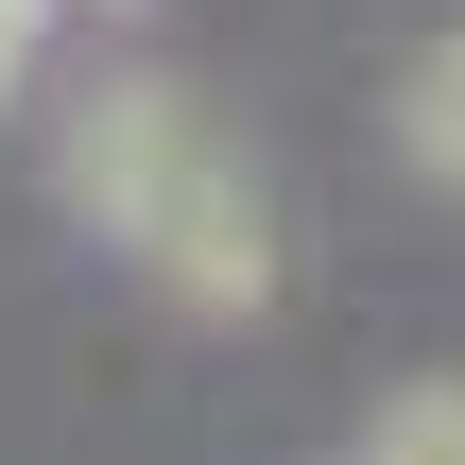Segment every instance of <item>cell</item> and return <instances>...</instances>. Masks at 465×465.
<instances>
[{
	"mask_svg": "<svg viewBox=\"0 0 465 465\" xmlns=\"http://www.w3.org/2000/svg\"><path fill=\"white\" fill-rule=\"evenodd\" d=\"M207 173V138H190V104L173 86H104L86 121H69V207L86 224H121V242H155V207Z\"/></svg>",
	"mask_w": 465,
	"mask_h": 465,
	"instance_id": "1",
	"label": "cell"
},
{
	"mask_svg": "<svg viewBox=\"0 0 465 465\" xmlns=\"http://www.w3.org/2000/svg\"><path fill=\"white\" fill-rule=\"evenodd\" d=\"M155 276H173L190 311H259V293H276V224H259V190H242L224 155L155 207Z\"/></svg>",
	"mask_w": 465,
	"mask_h": 465,
	"instance_id": "2",
	"label": "cell"
},
{
	"mask_svg": "<svg viewBox=\"0 0 465 465\" xmlns=\"http://www.w3.org/2000/svg\"><path fill=\"white\" fill-rule=\"evenodd\" d=\"M397 138H414V173H431V190H465V35H431V52H414Z\"/></svg>",
	"mask_w": 465,
	"mask_h": 465,
	"instance_id": "3",
	"label": "cell"
},
{
	"mask_svg": "<svg viewBox=\"0 0 465 465\" xmlns=\"http://www.w3.org/2000/svg\"><path fill=\"white\" fill-rule=\"evenodd\" d=\"M362 465H465V380H414V397L362 431Z\"/></svg>",
	"mask_w": 465,
	"mask_h": 465,
	"instance_id": "4",
	"label": "cell"
}]
</instances>
